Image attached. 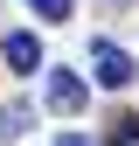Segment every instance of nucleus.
<instances>
[{
	"label": "nucleus",
	"instance_id": "f03ea898",
	"mask_svg": "<svg viewBox=\"0 0 139 146\" xmlns=\"http://www.w3.org/2000/svg\"><path fill=\"white\" fill-rule=\"evenodd\" d=\"M83 98H91V84L77 70H49V104L56 111H83Z\"/></svg>",
	"mask_w": 139,
	"mask_h": 146
},
{
	"label": "nucleus",
	"instance_id": "f257e3e1",
	"mask_svg": "<svg viewBox=\"0 0 139 146\" xmlns=\"http://www.w3.org/2000/svg\"><path fill=\"white\" fill-rule=\"evenodd\" d=\"M91 77H97L104 90H125V84H132V56H125L118 42H91Z\"/></svg>",
	"mask_w": 139,
	"mask_h": 146
},
{
	"label": "nucleus",
	"instance_id": "0eeeda50",
	"mask_svg": "<svg viewBox=\"0 0 139 146\" xmlns=\"http://www.w3.org/2000/svg\"><path fill=\"white\" fill-rule=\"evenodd\" d=\"M56 146H91V139H83V132H63V139H56Z\"/></svg>",
	"mask_w": 139,
	"mask_h": 146
},
{
	"label": "nucleus",
	"instance_id": "20e7f679",
	"mask_svg": "<svg viewBox=\"0 0 139 146\" xmlns=\"http://www.w3.org/2000/svg\"><path fill=\"white\" fill-rule=\"evenodd\" d=\"M28 125H35V104H28V98H14V104H0V146H14V139L28 132Z\"/></svg>",
	"mask_w": 139,
	"mask_h": 146
},
{
	"label": "nucleus",
	"instance_id": "7ed1b4c3",
	"mask_svg": "<svg viewBox=\"0 0 139 146\" xmlns=\"http://www.w3.org/2000/svg\"><path fill=\"white\" fill-rule=\"evenodd\" d=\"M0 56H7V70L35 77V70H42V42H35V35H7V42H0Z\"/></svg>",
	"mask_w": 139,
	"mask_h": 146
},
{
	"label": "nucleus",
	"instance_id": "39448f33",
	"mask_svg": "<svg viewBox=\"0 0 139 146\" xmlns=\"http://www.w3.org/2000/svg\"><path fill=\"white\" fill-rule=\"evenodd\" d=\"M111 146H139V118H132V111L111 118Z\"/></svg>",
	"mask_w": 139,
	"mask_h": 146
},
{
	"label": "nucleus",
	"instance_id": "423d86ee",
	"mask_svg": "<svg viewBox=\"0 0 139 146\" xmlns=\"http://www.w3.org/2000/svg\"><path fill=\"white\" fill-rule=\"evenodd\" d=\"M28 7H42L49 21H70V14H77V0H28Z\"/></svg>",
	"mask_w": 139,
	"mask_h": 146
}]
</instances>
